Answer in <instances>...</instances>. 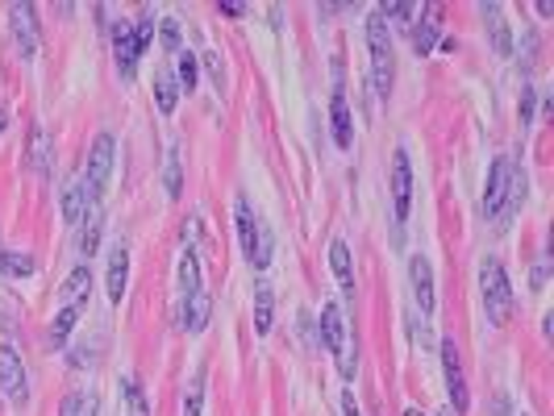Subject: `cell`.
I'll return each instance as SVG.
<instances>
[{
	"label": "cell",
	"mask_w": 554,
	"mask_h": 416,
	"mask_svg": "<svg viewBox=\"0 0 554 416\" xmlns=\"http://www.w3.org/2000/svg\"><path fill=\"white\" fill-rule=\"evenodd\" d=\"M204 288H200V258H196V250H188L184 258H179V304L184 300H192V295H200Z\"/></svg>",
	"instance_id": "44dd1931"
},
{
	"label": "cell",
	"mask_w": 554,
	"mask_h": 416,
	"mask_svg": "<svg viewBox=\"0 0 554 416\" xmlns=\"http://www.w3.org/2000/svg\"><path fill=\"white\" fill-rule=\"evenodd\" d=\"M533 104H538V92L521 88V125H533Z\"/></svg>",
	"instance_id": "8d00e7d4"
},
{
	"label": "cell",
	"mask_w": 554,
	"mask_h": 416,
	"mask_svg": "<svg viewBox=\"0 0 554 416\" xmlns=\"http://www.w3.org/2000/svg\"><path fill=\"white\" fill-rule=\"evenodd\" d=\"M271 317H275V295H271L267 283H259V288H254V333H259V338L271 333Z\"/></svg>",
	"instance_id": "603a6c76"
},
{
	"label": "cell",
	"mask_w": 554,
	"mask_h": 416,
	"mask_svg": "<svg viewBox=\"0 0 554 416\" xmlns=\"http://www.w3.org/2000/svg\"><path fill=\"white\" fill-rule=\"evenodd\" d=\"M113 54H117V71L134 75V67H138V42H134V25L129 21L113 25Z\"/></svg>",
	"instance_id": "5bb4252c"
},
{
	"label": "cell",
	"mask_w": 554,
	"mask_h": 416,
	"mask_svg": "<svg viewBox=\"0 0 554 416\" xmlns=\"http://www.w3.org/2000/svg\"><path fill=\"white\" fill-rule=\"evenodd\" d=\"M150 38H154V17H142V21L134 25V42H138V54L150 46Z\"/></svg>",
	"instance_id": "e575fe53"
},
{
	"label": "cell",
	"mask_w": 554,
	"mask_h": 416,
	"mask_svg": "<svg viewBox=\"0 0 554 416\" xmlns=\"http://www.w3.org/2000/svg\"><path fill=\"white\" fill-rule=\"evenodd\" d=\"M59 416H100V400L97 395H88V392H71L67 400H63Z\"/></svg>",
	"instance_id": "484cf974"
},
{
	"label": "cell",
	"mask_w": 554,
	"mask_h": 416,
	"mask_svg": "<svg viewBox=\"0 0 554 416\" xmlns=\"http://www.w3.org/2000/svg\"><path fill=\"white\" fill-rule=\"evenodd\" d=\"M405 416H425V412H417V408H409V412H405Z\"/></svg>",
	"instance_id": "ee69618b"
},
{
	"label": "cell",
	"mask_w": 554,
	"mask_h": 416,
	"mask_svg": "<svg viewBox=\"0 0 554 416\" xmlns=\"http://www.w3.org/2000/svg\"><path fill=\"white\" fill-rule=\"evenodd\" d=\"M496 416H508V404H505V395L496 400Z\"/></svg>",
	"instance_id": "b9f144b4"
},
{
	"label": "cell",
	"mask_w": 554,
	"mask_h": 416,
	"mask_svg": "<svg viewBox=\"0 0 554 416\" xmlns=\"http://www.w3.org/2000/svg\"><path fill=\"white\" fill-rule=\"evenodd\" d=\"M121 392H125L129 416H150V408H146V392H142V383H138L134 375H125V379H121Z\"/></svg>",
	"instance_id": "f546056e"
},
{
	"label": "cell",
	"mask_w": 554,
	"mask_h": 416,
	"mask_svg": "<svg viewBox=\"0 0 554 416\" xmlns=\"http://www.w3.org/2000/svg\"><path fill=\"white\" fill-rule=\"evenodd\" d=\"M533 54H538V34H525V59H521V63H525V67H533V63H538V59H533Z\"/></svg>",
	"instance_id": "74e56055"
},
{
	"label": "cell",
	"mask_w": 554,
	"mask_h": 416,
	"mask_svg": "<svg viewBox=\"0 0 554 416\" xmlns=\"http://www.w3.org/2000/svg\"><path fill=\"white\" fill-rule=\"evenodd\" d=\"M113 158H117V142H113V133H97V142H92V150H88V167L79 171L84 196H88L92 208H97L100 196H104V183H109V175H113Z\"/></svg>",
	"instance_id": "277c9868"
},
{
	"label": "cell",
	"mask_w": 554,
	"mask_h": 416,
	"mask_svg": "<svg viewBox=\"0 0 554 416\" xmlns=\"http://www.w3.org/2000/svg\"><path fill=\"white\" fill-rule=\"evenodd\" d=\"M525 200V175L517 171L513 158H496L488 171V192H483V217L496 220V229H505L513 213Z\"/></svg>",
	"instance_id": "6da1fadb"
},
{
	"label": "cell",
	"mask_w": 554,
	"mask_h": 416,
	"mask_svg": "<svg viewBox=\"0 0 554 416\" xmlns=\"http://www.w3.org/2000/svg\"><path fill=\"white\" fill-rule=\"evenodd\" d=\"M392 204H396V220L409 217V208H412V167H409V150H396V158H392Z\"/></svg>",
	"instance_id": "ba28073f"
},
{
	"label": "cell",
	"mask_w": 554,
	"mask_h": 416,
	"mask_svg": "<svg viewBox=\"0 0 554 416\" xmlns=\"http://www.w3.org/2000/svg\"><path fill=\"white\" fill-rule=\"evenodd\" d=\"M483 25H488V34H492V50L496 54H513V34H508V21H505V9L500 4H483Z\"/></svg>",
	"instance_id": "9a60e30c"
},
{
	"label": "cell",
	"mask_w": 554,
	"mask_h": 416,
	"mask_svg": "<svg viewBox=\"0 0 554 416\" xmlns=\"http://www.w3.org/2000/svg\"><path fill=\"white\" fill-rule=\"evenodd\" d=\"M330 121H334V146L337 150H350V146H355L350 108H346V96H342V92H334V100H330Z\"/></svg>",
	"instance_id": "e0dca14e"
},
{
	"label": "cell",
	"mask_w": 554,
	"mask_h": 416,
	"mask_svg": "<svg viewBox=\"0 0 554 416\" xmlns=\"http://www.w3.org/2000/svg\"><path fill=\"white\" fill-rule=\"evenodd\" d=\"M100 229H104V220H100V208H92V213L84 217V225H79V238H75V245H79V254H84V258H92V254H97Z\"/></svg>",
	"instance_id": "cb8c5ba5"
},
{
	"label": "cell",
	"mask_w": 554,
	"mask_h": 416,
	"mask_svg": "<svg viewBox=\"0 0 554 416\" xmlns=\"http://www.w3.org/2000/svg\"><path fill=\"white\" fill-rule=\"evenodd\" d=\"M234 217H238V238H242V250H246V258H250V254H254V242H259V225H263V220L254 217L250 200H238V204H234Z\"/></svg>",
	"instance_id": "d6986e66"
},
{
	"label": "cell",
	"mask_w": 554,
	"mask_h": 416,
	"mask_svg": "<svg viewBox=\"0 0 554 416\" xmlns=\"http://www.w3.org/2000/svg\"><path fill=\"white\" fill-rule=\"evenodd\" d=\"M25 167L34 175H42L46 179L50 167H54V138H50L46 125H34L29 129V150H25Z\"/></svg>",
	"instance_id": "30bf717a"
},
{
	"label": "cell",
	"mask_w": 554,
	"mask_h": 416,
	"mask_svg": "<svg viewBox=\"0 0 554 416\" xmlns=\"http://www.w3.org/2000/svg\"><path fill=\"white\" fill-rule=\"evenodd\" d=\"M221 13H225V17H242L246 9H242V4H234V0H225V4H221Z\"/></svg>",
	"instance_id": "60d3db41"
},
{
	"label": "cell",
	"mask_w": 554,
	"mask_h": 416,
	"mask_svg": "<svg viewBox=\"0 0 554 416\" xmlns=\"http://www.w3.org/2000/svg\"><path fill=\"white\" fill-rule=\"evenodd\" d=\"M0 400H13V404L29 400V375L13 345H0Z\"/></svg>",
	"instance_id": "8992f818"
},
{
	"label": "cell",
	"mask_w": 554,
	"mask_h": 416,
	"mask_svg": "<svg viewBox=\"0 0 554 416\" xmlns=\"http://www.w3.org/2000/svg\"><path fill=\"white\" fill-rule=\"evenodd\" d=\"M209 317H213V300H209V292H200V295H192V300L179 304L175 325H179L184 333H204V329H209Z\"/></svg>",
	"instance_id": "7c38bea8"
},
{
	"label": "cell",
	"mask_w": 554,
	"mask_h": 416,
	"mask_svg": "<svg viewBox=\"0 0 554 416\" xmlns=\"http://www.w3.org/2000/svg\"><path fill=\"white\" fill-rule=\"evenodd\" d=\"M9 29H13V42L21 50V59L38 54V25H34V4H9Z\"/></svg>",
	"instance_id": "52a82bcc"
},
{
	"label": "cell",
	"mask_w": 554,
	"mask_h": 416,
	"mask_svg": "<svg viewBox=\"0 0 554 416\" xmlns=\"http://www.w3.org/2000/svg\"><path fill=\"white\" fill-rule=\"evenodd\" d=\"M163 183H167V196H179V192H184V179H179V150H171L167 154V175H163Z\"/></svg>",
	"instance_id": "1f68e13d"
},
{
	"label": "cell",
	"mask_w": 554,
	"mask_h": 416,
	"mask_svg": "<svg viewBox=\"0 0 554 416\" xmlns=\"http://www.w3.org/2000/svg\"><path fill=\"white\" fill-rule=\"evenodd\" d=\"M342 416H362V412H359V404H355V395H350V392L342 395Z\"/></svg>",
	"instance_id": "ab89813d"
},
{
	"label": "cell",
	"mask_w": 554,
	"mask_h": 416,
	"mask_svg": "<svg viewBox=\"0 0 554 416\" xmlns=\"http://www.w3.org/2000/svg\"><path fill=\"white\" fill-rule=\"evenodd\" d=\"M200 63H204V71H209V79H213V88H225V67H221V54H204V59H200Z\"/></svg>",
	"instance_id": "d6a6232c"
},
{
	"label": "cell",
	"mask_w": 554,
	"mask_h": 416,
	"mask_svg": "<svg viewBox=\"0 0 554 416\" xmlns=\"http://www.w3.org/2000/svg\"><path fill=\"white\" fill-rule=\"evenodd\" d=\"M204 412V370H196L184 387V416H200Z\"/></svg>",
	"instance_id": "83f0119b"
},
{
	"label": "cell",
	"mask_w": 554,
	"mask_h": 416,
	"mask_svg": "<svg viewBox=\"0 0 554 416\" xmlns=\"http://www.w3.org/2000/svg\"><path fill=\"white\" fill-rule=\"evenodd\" d=\"M196 71H200V59H196L192 50H179V63H175V83H179V92H192L196 88Z\"/></svg>",
	"instance_id": "f1b7e54d"
},
{
	"label": "cell",
	"mask_w": 554,
	"mask_h": 416,
	"mask_svg": "<svg viewBox=\"0 0 554 416\" xmlns=\"http://www.w3.org/2000/svg\"><path fill=\"white\" fill-rule=\"evenodd\" d=\"M88 292H92V270H88V263H79V267L63 279L59 300H63V308H88Z\"/></svg>",
	"instance_id": "4fadbf2b"
},
{
	"label": "cell",
	"mask_w": 554,
	"mask_h": 416,
	"mask_svg": "<svg viewBox=\"0 0 554 416\" xmlns=\"http://www.w3.org/2000/svg\"><path fill=\"white\" fill-rule=\"evenodd\" d=\"M34 258L29 254H17V250H9V254H0V270L4 275H13V279H25V275H34Z\"/></svg>",
	"instance_id": "4dcf8cb0"
},
{
	"label": "cell",
	"mask_w": 554,
	"mask_h": 416,
	"mask_svg": "<svg viewBox=\"0 0 554 416\" xmlns=\"http://www.w3.org/2000/svg\"><path fill=\"white\" fill-rule=\"evenodd\" d=\"M125 288H129V250H125V245H113V250H109V300L121 304Z\"/></svg>",
	"instance_id": "2e32d148"
},
{
	"label": "cell",
	"mask_w": 554,
	"mask_h": 416,
	"mask_svg": "<svg viewBox=\"0 0 554 416\" xmlns=\"http://www.w3.org/2000/svg\"><path fill=\"white\" fill-rule=\"evenodd\" d=\"M88 213H92V204H88V196H84V183L71 179L67 192H63V220H67V225H84Z\"/></svg>",
	"instance_id": "ffe728a7"
},
{
	"label": "cell",
	"mask_w": 554,
	"mask_h": 416,
	"mask_svg": "<svg viewBox=\"0 0 554 416\" xmlns=\"http://www.w3.org/2000/svg\"><path fill=\"white\" fill-rule=\"evenodd\" d=\"M546 267H550V258L542 254V258H538V267H533V292H538V288L546 283Z\"/></svg>",
	"instance_id": "f35d334b"
},
{
	"label": "cell",
	"mask_w": 554,
	"mask_h": 416,
	"mask_svg": "<svg viewBox=\"0 0 554 416\" xmlns=\"http://www.w3.org/2000/svg\"><path fill=\"white\" fill-rule=\"evenodd\" d=\"M480 295H483V313L492 325H508L513 317V283H508L500 258H483L480 263Z\"/></svg>",
	"instance_id": "7a4b0ae2"
},
{
	"label": "cell",
	"mask_w": 554,
	"mask_h": 416,
	"mask_svg": "<svg viewBox=\"0 0 554 416\" xmlns=\"http://www.w3.org/2000/svg\"><path fill=\"white\" fill-rule=\"evenodd\" d=\"M380 13H384V21H412L417 17V4H384Z\"/></svg>",
	"instance_id": "836d02e7"
},
{
	"label": "cell",
	"mask_w": 554,
	"mask_h": 416,
	"mask_svg": "<svg viewBox=\"0 0 554 416\" xmlns=\"http://www.w3.org/2000/svg\"><path fill=\"white\" fill-rule=\"evenodd\" d=\"M321 345L330 350V354H342L346 345H350V338H346V313H342V304H321Z\"/></svg>",
	"instance_id": "9c48e42d"
},
{
	"label": "cell",
	"mask_w": 554,
	"mask_h": 416,
	"mask_svg": "<svg viewBox=\"0 0 554 416\" xmlns=\"http://www.w3.org/2000/svg\"><path fill=\"white\" fill-rule=\"evenodd\" d=\"M154 104H159V113H175V104H179V83L167 67L154 71Z\"/></svg>",
	"instance_id": "7402d4cb"
},
{
	"label": "cell",
	"mask_w": 554,
	"mask_h": 416,
	"mask_svg": "<svg viewBox=\"0 0 554 416\" xmlns=\"http://www.w3.org/2000/svg\"><path fill=\"white\" fill-rule=\"evenodd\" d=\"M330 267H334L337 283H342V295H346V300H355V263H350V245H346V242L330 245Z\"/></svg>",
	"instance_id": "ac0fdd59"
},
{
	"label": "cell",
	"mask_w": 554,
	"mask_h": 416,
	"mask_svg": "<svg viewBox=\"0 0 554 416\" xmlns=\"http://www.w3.org/2000/svg\"><path fill=\"white\" fill-rule=\"evenodd\" d=\"M409 283H412V295H417L421 313L430 317L437 300H434V267H430V258H425V254H412V258H409Z\"/></svg>",
	"instance_id": "8fae6325"
},
{
	"label": "cell",
	"mask_w": 554,
	"mask_h": 416,
	"mask_svg": "<svg viewBox=\"0 0 554 416\" xmlns=\"http://www.w3.org/2000/svg\"><path fill=\"white\" fill-rule=\"evenodd\" d=\"M84 317V308H59V317L50 320V342L54 345H67V338H71L75 320Z\"/></svg>",
	"instance_id": "4316f807"
},
{
	"label": "cell",
	"mask_w": 554,
	"mask_h": 416,
	"mask_svg": "<svg viewBox=\"0 0 554 416\" xmlns=\"http://www.w3.org/2000/svg\"><path fill=\"white\" fill-rule=\"evenodd\" d=\"M367 46H371V83H375V96L387 100V92H392V38H387V21L380 9L367 17Z\"/></svg>",
	"instance_id": "3957f363"
},
{
	"label": "cell",
	"mask_w": 554,
	"mask_h": 416,
	"mask_svg": "<svg viewBox=\"0 0 554 416\" xmlns=\"http://www.w3.org/2000/svg\"><path fill=\"white\" fill-rule=\"evenodd\" d=\"M442 350V375H446V392H450V408L458 416L471 408V395H467V379H463V358H458V345L455 338H446V342L437 345Z\"/></svg>",
	"instance_id": "5b68a950"
},
{
	"label": "cell",
	"mask_w": 554,
	"mask_h": 416,
	"mask_svg": "<svg viewBox=\"0 0 554 416\" xmlns=\"http://www.w3.org/2000/svg\"><path fill=\"white\" fill-rule=\"evenodd\" d=\"M434 46H437V17L434 13H425L421 21L412 25V50L425 59V54H434Z\"/></svg>",
	"instance_id": "d4e9b609"
},
{
	"label": "cell",
	"mask_w": 554,
	"mask_h": 416,
	"mask_svg": "<svg viewBox=\"0 0 554 416\" xmlns=\"http://www.w3.org/2000/svg\"><path fill=\"white\" fill-rule=\"evenodd\" d=\"M4 121H9V108L0 104V133H4Z\"/></svg>",
	"instance_id": "7bdbcfd3"
},
{
	"label": "cell",
	"mask_w": 554,
	"mask_h": 416,
	"mask_svg": "<svg viewBox=\"0 0 554 416\" xmlns=\"http://www.w3.org/2000/svg\"><path fill=\"white\" fill-rule=\"evenodd\" d=\"M159 25H163V46L179 54V50H184V46H179V21H171V17H167V21H159Z\"/></svg>",
	"instance_id": "d590c367"
}]
</instances>
